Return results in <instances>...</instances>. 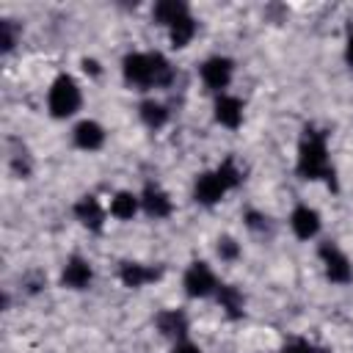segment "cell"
I'll return each mask as SVG.
<instances>
[{"instance_id":"1","label":"cell","mask_w":353,"mask_h":353,"mask_svg":"<svg viewBox=\"0 0 353 353\" xmlns=\"http://www.w3.org/2000/svg\"><path fill=\"white\" fill-rule=\"evenodd\" d=\"M121 69H124V80L141 91L152 85H168L174 77L171 63L160 52H130Z\"/></svg>"},{"instance_id":"2","label":"cell","mask_w":353,"mask_h":353,"mask_svg":"<svg viewBox=\"0 0 353 353\" xmlns=\"http://www.w3.org/2000/svg\"><path fill=\"white\" fill-rule=\"evenodd\" d=\"M298 174L303 179H325L334 182V168L328 163L325 135L317 130H306L301 146H298Z\"/></svg>"},{"instance_id":"3","label":"cell","mask_w":353,"mask_h":353,"mask_svg":"<svg viewBox=\"0 0 353 353\" xmlns=\"http://www.w3.org/2000/svg\"><path fill=\"white\" fill-rule=\"evenodd\" d=\"M83 97H80V88L74 83V77L69 74H58L52 88H50V97H47V105H50V113L55 119H66L72 116L77 108H80Z\"/></svg>"},{"instance_id":"4","label":"cell","mask_w":353,"mask_h":353,"mask_svg":"<svg viewBox=\"0 0 353 353\" xmlns=\"http://www.w3.org/2000/svg\"><path fill=\"white\" fill-rule=\"evenodd\" d=\"M320 259H323V265H325V276H328L331 281H336V284H347V281L353 279L350 259H347L331 240L320 245Z\"/></svg>"},{"instance_id":"5","label":"cell","mask_w":353,"mask_h":353,"mask_svg":"<svg viewBox=\"0 0 353 353\" xmlns=\"http://www.w3.org/2000/svg\"><path fill=\"white\" fill-rule=\"evenodd\" d=\"M185 292L190 298H204L210 295L212 290H218V281H215V273L210 270L207 262H193L188 270H185Z\"/></svg>"},{"instance_id":"6","label":"cell","mask_w":353,"mask_h":353,"mask_svg":"<svg viewBox=\"0 0 353 353\" xmlns=\"http://www.w3.org/2000/svg\"><path fill=\"white\" fill-rule=\"evenodd\" d=\"M232 74H234V63L229 58L215 55V58H210V61L201 63V80L212 91H223L232 83Z\"/></svg>"},{"instance_id":"7","label":"cell","mask_w":353,"mask_h":353,"mask_svg":"<svg viewBox=\"0 0 353 353\" xmlns=\"http://www.w3.org/2000/svg\"><path fill=\"white\" fill-rule=\"evenodd\" d=\"M226 190H229V185L221 179V174H218V171H207V174L196 176L193 196H196V201H201V204H215V201L223 199Z\"/></svg>"},{"instance_id":"8","label":"cell","mask_w":353,"mask_h":353,"mask_svg":"<svg viewBox=\"0 0 353 353\" xmlns=\"http://www.w3.org/2000/svg\"><path fill=\"white\" fill-rule=\"evenodd\" d=\"M290 226H292V232H295L301 240H312V237L320 232V215H317L312 207L298 204V207L292 210V215H290Z\"/></svg>"},{"instance_id":"9","label":"cell","mask_w":353,"mask_h":353,"mask_svg":"<svg viewBox=\"0 0 353 353\" xmlns=\"http://www.w3.org/2000/svg\"><path fill=\"white\" fill-rule=\"evenodd\" d=\"M91 265L85 262V259H80V256H72L66 265H63V273H61V281H63V287H69V290H85L88 284H91Z\"/></svg>"},{"instance_id":"10","label":"cell","mask_w":353,"mask_h":353,"mask_svg":"<svg viewBox=\"0 0 353 353\" xmlns=\"http://www.w3.org/2000/svg\"><path fill=\"white\" fill-rule=\"evenodd\" d=\"M215 119L229 127V130H237L240 121H243V102L237 97H229V94H221L218 102H215Z\"/></svg>"},{"instance_id":"11","label":"cell","mask_w":353,"mask_h":353,"mask_svg":"<svg viewBox=\"0 0 353 353\" xmlns=\"http://www.w3.org/2000/svg\"><path fill=\"white\" fill-rule=\"evenodd\" d=\"M141 207H143L146 215H152V218H168V215H171V199H168L160 188H154V185H146V188H143V193H141Z\"/></svg>"},{"instance_id":"12","label":"cell","mask_w":353,"mask_h":353,"mask_svg":"<svg viewBox=\"0 0 353 353\" xmlns=\"http://www.w3.org/2000/svg\"><path fill=\"white\" fill-rule=\"evenodd\" d=\"M74 215H77V221H80L83 226H88V229H94V232L102 229L105 212H102V207H99V201H97L94 196H83V199L74 204Z\"/></svg>"},{"instance_id":"13","label":"cell","mask_w":353,"mask_h":353,"mask_svg":"<svg viewBox=\"0 0 353 353\" xmlns=\"http://www.w3.org/2000/svg\"><path fill=\"white\" fill-rule=\"evenodd\" d=\"M119 276H121V281H124V287H143V284H149V281H154V279H160V270L157 268H146V265H138V262H124L121 265V270H119Z\"/></svg>"},{"instance_id":"14","label":"cell","mask_w":353,"mask_h":353,"mask_svg":"<svg viewBox=\"0 0 353 353\" xmlns=\"http://www.w3.org/2000/svg\"><path fill=\"white\" fill-rule=\"evenodd\" d=\"M74 143L85 152H94L105 143V130L97 124V121H80L74 127Z\"/></svg>"},{"instance_id":"15","label":"cell","mask_w":353,"mask_h":353,"mask_svg":"<svg viewBox=\"0 0 353 353\" xmlns=\"http://www.w3.org/2000/svg\"><path fill=\"white\" fill-rule=\"evenodd\" d=\"M157 328H160V334H165V336H176V339H182L185 331H188V320H185V314L176 312V309H171V312H160V314H157Z\"/></svg>"},{"instance_id":"16","label":"cell","mask_w":353,"mask_h":353,"mask_svg":"<svg viewBox=\"0 0 353 353\" xmlns=\"http://www.w3.org/2000/svg\"><path fill=\"white\" fill-rule=\"evenodd\" d=\"M154 22H160V25H174L176 19H182V17H188V6L185 3H179V0H160L157 6H154Z\"/></svg>"},{"instance_id":"17","label":"cell","mask_w":353,"mask_h":353,"mask_svg":"<svg viewBox=\"0 0 353 353\" xmlns=\"http://www.w3.org/2000/svg\"><path fill=\"white\" fill-rule=\"evenodd\" d=\"M138 204H141V199H138V196H132V193L121 190V193H116V196H113V201H110V215H113V218H119V221H130V218L138 212Z\"/></svg>"},{"instance_id":"18","label":"cell","mask_w":353,"mask_h":353,"mask_svg":"<svg viewBox=\"0 0 353 353\" xmlns=\"http://www.w3.org/2000/svg\"><path fill=\"white\" fill-rule=\"evenodd\" d=\"M193 33H196V22H193L190 14L182 17V19H176V22L168 28V36H171V44H174V47H188V41L193 39Z\"/></svg>"},{"instance_id":"19","label":"cell","mask_w":353,"mask_h":353,"mask_svg":"<svg viewBox=\"0 0 353 353\" xmlns=\"http://www.w3.org/2000/svg\"><path fill=\"white\" fill-rule=\"evenodd\" d=\"M218 303H221V309H226L232 317H240V314H243V295H240L237 287L221 284V287H218Z\"/></svg>"},{"instance_id":"20","label":"cell","mask_w":353,"mask_h":353,"mask_svg":"<svg viewBox=\"0 0 353 353\" xmlns=\"http://www.w3.org/2000/svg\"><path fill=\"white\" fill-rule=\"evenodd\" d=\"M141 119H143V124L146 127H163L165 124V119H168V110H165V105H160V102H154V99H146V102H141Z\"/></svg>"},{"instance_id":"21","label":"cell","mask_w":353,"mask_h":353,"mask_svg":"<svg viewBox=\"0 0 353 353\" xmlns=\"http://www.w3.org/2000/svg\"><path fill=\"white\" fill-rule=\"evenodd\" d=\"M218 174H221V179H223L229 188L240 185V179H243V171L234 165V160H223V163L218 165Z\"/></svg>"},{"instance_id":"22","label":"cell","mask_w":353,"mask_h":353,"mask_svg":"<svg viewBox=\"0 0 353 353\" xmlns=\"http://www.w3.org/2000/svg\"><path fill=\"white\" fill-rule=\"evenodd\" d=\"M14 41H17L14 22H11V19H3V22H0V47H3V52H8V50L14 47Z\"/></svg>"},{"instance_id":"23","label":"cell","mask_w":353,"mask_h":353,"mask_svg":"<svg viewBox=\"0 0 353 353\" xmlns=\"http://www.w3.org/2000/svg\"><path fill=\"white\" fill-rule=\"evenodd\" d=\"M218 254H221V259H237L240 245H237L232 237H221V240H218Z\"/></svg>"},{"instance_id":"24","label":"cell","mask_w":353,"mask_h":353,"mask_svg":"<svg viewBox=\"0 0 353 353\" xmlns=\"http://www.w3.org/2000/svg\"><path fill=\"white\" fill-rule=\"evenodd\" d=\"M281 353H325V350H317V347H312L309 342H290Z\"/></svg>"},{"instance_id":"25","label":"cell","mask_w":353,"mask_h":353,"mask_svg":"<svg viewBox=\"0 0 353 353\" xmlns=\"http://www.w3.org/2000/svg\"><path fill=\"white\" fill-rule=\"evenodd\" d=\"M171 353H201L193 342H188V339H176V345L171 347Z\"/></svg>"},{"instance_id":"26","label":"cell","mask_w":353,"mask_h":353,"mask_svg":"<svg viewBox=\"0 0 353 353\" xmlns=\"http://www.w3.org/2000/svg\"><path fill=\"white\" fill-rule=\"evenodd\" d=\"M268 218H262V215H256V212H248V226L251 229H265L268 223H265Z\"/></svg>"},{"instance_id":"27","label":"cell","mask_w":353,"mask_h":353,"mask_svg":"<svg viewBox=\"0 0 353 353\" xmlns=\"http://www.w3.org/2000/svg\"><path fill=\"white\" fill-rule=\"evenodd\" d=\"M83 69L91 72V74H99V63H97V61H88V58H85V61H83Z\"/></svg>"},{"instance_id":"28","label":"cell","mask_w":353,"mask_h":353,"mask_svg":"<svg viewBox=\"0 0 353 353\" xmlns=\"http://www.w3.org/2000/svg\"><path fill=\"white\" fill-rule=\"evenodd\" d=\"M345 58H347V63L353 66V33H350V39H347V47H345Z\"/></svg>"}]
</instances>
